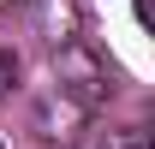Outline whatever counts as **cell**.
Segmentation results:
<instances>
[{
  "instance_id": "obj_1",
  "label": "cell",
  "mask_w": 155,
  "mask_h": 149,
  "mask_svg": "<svg viewBox=\"0 0 155 149\" xmlns=\"http://www.w3.org/2000/svg\"><path fill=\"white\" fill-rule=\"evenodd\" d=\"M54 72H60V95H72L78 108H90L101 90H107V72H101V60L96 54H84V48H60V60H54Z\"/></svg>"
},
{
  "instance_id": "obj_2",
  "label": "cell",
  "mask_w": 155,
  "mask_h": 149,
  "mask_svg": "<svg viewBox=\"0 0 155 149\" xmlns=\"http://www.w3.org/2000/svg\"><path fill=\"white\" fill-rule=\"evenodd\" d=\"M72 30H78V12H72V0H42V36L54 42V48H72Z\"/></svg>"
},
{
  "instance_id": "obj_3",
  "label": "cell",
  "mask_w": 155,
  "mask_h": 149,
  "mask_svg": "<svg viewBox=\"0 0 155 149\" xmlns=\"http://www.w3.org/2000/svg\"><path fill=\"white\" fill-rule=\"evenodd\" d=\"M101 149H149V131H137V125H125V131H107V143Z\"/></svg>"
},
{
  "instance_id": "obj_4",
  "label": "cell",
  "mask_w": 155,
  "mask_h": 149,
  "mask_svg": "<svg viewBox=\"0 0 155 149\" xmlns=\"http://www.w3.org/2000/svg\"><path fill=\"white\" fill-rule=\"evenodd\" d=\"M12 84H18V54H12V48H0V101L12 95Z\"/></svg>"
}]
</instances>
